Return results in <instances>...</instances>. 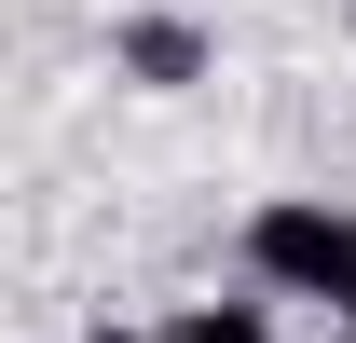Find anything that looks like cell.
<instances>
[{
  "label": "cell",
  "instance_id": "3",
  "mask_svg": "<svg viewBox=\"0 0 356 343\" xmlns=\"http://www.w3.org/2000/svg\"><path fill=\"white\" fill-rule=\"evenodd\" d=\"M151 343H274V302L261 289H206V302H178Z\"/></svg>",
  "mask_w": 356,
  "mask_h": 343
},
{
  "label": "cell",
  "instance_id": "4",
  "mask_svg": "<svg viewBox=\"0 0 356 343\" xmlns=\"http://www.w3.org/2000/svg\"><path fill=\"white\" fill-rule=\"evenodd\" d=\"M69 343H151V330H124V316H96V330H69Z\"/></svg>",
  "mask_w": 356,
  "mask_h": 343
},
{
  "label": "cell",
  "instance_id": "1",
  "mask_svg": "<svg viewBox=\"0 0 356 343\" xmlns=\"http://www.w3.org/2000/svg\"><path fill=\"white\" fill-rule=\"evenodd\" d=\"M247 289L261 302H315L356 330V206L329 192H261L247 206Z\"/></svg>",
  "mask_w": 356,
  "mask_h": 343
},
{
  "label": "cell",
  "instance_id": "2",
  "mask_svg": "<svg viewBox=\"0 0 356 343\" xmlns=\"http://www.w3.org/2000/svg\"><path fill=\"white\" fill-rule=\"evenodd\" d=\"M206 69H220L206 14H165V0H151V14H124V28H110V83H137V96H192Z\"/></svg>",
  "mask_w": 356,
  "mask_h": 343
}]
</instances>
